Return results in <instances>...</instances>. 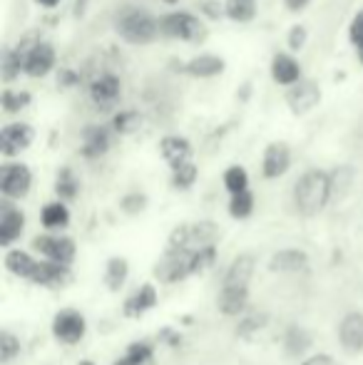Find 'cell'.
I'll list each match as a JSON object with an SVG mask.
<instances>
[{
    "instance_id": "cell-2",
    "label": "cell",
    "mask_w": 363,
    "mask_h": 365,
    "mask_svg": "<svg viewBox=\"0 0 363 365\" xmlns=\"http://www.w3.org/2000/svg\"><path fill=\"white\" fill-rule=\"evenodd\" d=\"M115 28L127 45H150L160 35V20L142 8H127L117 18Z\"/></svg>"
},
{
    "instance_id": "cell-17",
    "label": "cell",
    "mask_w": 363,
    "mask_h": 365,
    "mask_svg": "<svg viewBox=\"0 0 363 365\" xmlns=\"http://www.w3.org/2000/svg\"><path fill=\"white\" fill-rule=\"evenodd\" d=\"M73 281V269L63 264H53V261H40L38 271H35L30 284L43 286V289H63Z\"/></svg>"
},
{
    "instance_id": "cell-51",
    "label": "cell",
    "mask_w": 363,
    "mask_h": 365,
    "mask_svg": "<svg viewBox=\"0 0 363 365\" xmlns=\"http://www.w3.org/2000/svg\"><path fill=\"white\" fill-rule=\"evenodd\" d=\"M78 365H97V363H92V361H80Z\"/></svg>"
},
{
    "instance_id": "cell-6",
    "label": "cell",
    "mask_w": 363,
    "mask_h": 365,
    "mask_svg": "<svg viewBox=\"0 0 363 365\" xmlns=\"http://www.w3.org/2000/svg\"><path fill=\"white\" fill-rule=\"evenodd\" d=\"M33 251L43 256V261H53V264L73 266L75 256H78V244L70 236L60 234H43L33 239Z\"/></svg>"
},
{
    "instance_id": "cell-37",
    "label": "cell",
    "mask_w": 363,
    "mask_h": 365,
    "mask_svg": "<svg viewBox=\"0 0 363 365\" xmlns=\"http://www.w3.org/2000/svg\"><path fill=\"white\" fill-rule=\"evenodd\" d=\"M18 356H20V338L10 331H3L0 333V363L10 365Z\"/></svg>"
},
{
    "instance_id": "cell-49",
    "label": "cell",
    "mask_w": 363,
    "mask_h": 365,
    "mask_svg": "<svg viewBox=\"0 0 363 365\" xmlns=\"http://www.w3.org/2000/svg\"><path fill=\"white\" fill-rule=\"evenodd\" d=\"M112 365H135V363H132V361H130V358H127V356H122V358H117V361L112 363Z\"/></svg>"
},
{
    "instance_id": "cell-7",
    "label": "cell",
    "mask_w": 363,
    "mask_h": 365,
    "mask_svg": "<svg viewBox=\"0 0 363 365\" xmlns=\"http://www.w3.org/2000/svg\"><path fill=\"white\" fill-rule=\"evenodd\" d=\"M192 259L194 251H165L160 261L155 266V276L160 284H180L187 276H194L192 271Z\"/></svg>"
},
{
    "instance_id": "cell-31",
    "label": "cell",
    "mask_w": 363,
    "mask_h": 365,
    "mask_svg": "<svg viewBox=\"0 0 363 365\" xmlns=\"http://www.w3.org/2000/svg\"><path fill=\"white\" fill-rule=\"evenodd\" d=\"M224 189L229 194H242V192H249V172L247 167L242 164H232V167L224 169Z\"/></svg>"
},
{
    "instance_id": "cell-29",
    "label": "cell",
    "mask_w": 363,
    "mask_h": 365,
    "mask_svg": "<svg viewBox=\"0 0 363 365\" xmlns=\"http://www.w3.org/2000/svg\"><path fill=\"white\" fill-rule=\"evenodd\" d=\"M224 15L234 23H252L257 18V0H224Z\"/></svg>"
},
{
    "instance_id": "cell-1",
    "label": "cell",
    "mask_w": 363,
    "mask_h": 365,
    "mask_svg": "<svg viewBox=\"0 0 363 365\" xmlns=\"http://www.w3.org/2000/svg\"><path fill=\"white\" fill-rule=\"evenodd\" d=\"M331 194H334L331 174L324 169H306L294 184V207L306 219L319 217L331 202Z\"/></svg>"
},
{
    "instance_id": "cell-19",
    "label": "cell",
    "mask_w": 363,
    "mask_h": 365,
    "mask_svg": "<svg viewBox=\"0 0 363 365\" xmlns=\"http://www.w3.org/2000/svg\"><path fill=\"white\" fill-rule=\"evenodd\" d=\"M309 269V254L301 249H281L269 259L272 274H301Z\"/></svg>"
},
{
    "instance_id": "cell-47",
    "label": "cell",
    "mask_w": 363,
    "mask_h": 365,
    "mask_svg": "<svg viewBox=\"0 0 363 365\" xmlns=\"http://www.w3.org/2000/svg\"><path fill=\"white\" fill-rule=\"evenodd\" d=\"M35 5H40V8H58L63 0H33Z\"/></svg>"
},
{
    "instance_id": "cell-48",
    "label": "cell",
    "mask_w": 363,
    "mask_h": 365,
    "mask_svg": "<svg viewBox=\"0 0 363 365\" xmlns=\"http://www.w3.org/2000/svg\"><path fill=\"white\" fill-rule=\"evenodd\" d=\"M85 3H88V0H78V3H75V15H78V18L85 15Z\"/></svg>"
},
{
    "instance_id": "cell-32",
    "label": "cell",
    "mask_w": 363,
    "mask_h": 365,
    "mask_svg": "<svg viewBox=\"0 0 363 365\" xmlns=\"http://www.w3.org/2000/svg\"><path fill=\"white\" fill-rule=\"evenodd\" d=\"M254 204H257V199H254L252 192H242V194H234L232 199H229V217L237 219V221H244L249 219L254 214Z\"/></svg>"
},
{
    "instance_id": "cell-30",
    "label": "cell",
    "mask_w": 363,
    "mask_h": 365,
    "mask_svg": "<svg viewBox=\"0 0 363 365\" xmlns=\"http://www.w3.org/2000/svg\"><path fill=\"white\" fill-rule=\"evenodd\" d=\"M284 346H286V353L289 356H304L306 351L311 348V336L309 331H306L304 326H289V331H286L284 336Z\"/></svg>"
},
{
    "instance_id": "cell-42",
    "label": "cell",
    "mask_w": 363,
    "mask_h": 365,
    "mask_svg": "<svg viewBox=\"0 0 363 365\" xmlns=\"http://www.w3.org/2000/svg\"><path fill=\"white\" fill-rule=\"evenodd\" d=\"M306 40H309V30H306V25H301V23L291 25V28H289V35H286V43H289V50L299 53V50L306 45Z\"/></svg>"
},
{
    "instance_id": "cell-15",
    "label": "cell",
    "mask_w": 363,
    "mask_h": 365,
    "mask_svg": "<svg viewBox=\"0 0 363 365\" xmlns=\"http://www.w3.org/2000/svg\"><path fill=\"white\" fill-rule=\"evenodd\" d=\"M254 269H257L254 254H237L229 264L227 274H224L222 289H249Z\"/></svg>"
},
{
    "instance_id": "cell-34",
    "label": "cell",
    "mask_w": 363,
    "mask_h": 365,
    "mask_svg": "<svg viewBox=\"0 0 363 365\" xmlns=\"http://www.w3.org/2000/svg\"><path fill=\"white\" fill-rule=\"evenodd\" d=\"M197 177H199V167L194 162H187L182 164L180 169H172V187L175 189H192L197 184Z\"/></svg>"
},
{
    "instance_id": "cell-18",
    "label": "cell",
    "mask_w": 363,
    "mask_h": 365,
    "mask_svg": "<svg viewBox=\"0 0 363 365\" xmlns=\"http://www.w3.org/2000/svg\"><path fill=\"white\" fill-rule=\"evenodd\" d=\"M160 154L170 169H180L182 164L192 162V142L182 135H167L160 140Z\"/></svg>"
},
{
    "instance_id": "cell-36",
    "label": "cell",
    "mask_w": 363,
    "mask_h": 365,
    "mask_svg": "<svg viewBox=\"0 0 363 365\" xmlns=\"http://www.w3.org/2000/svg\"><path fill=\"white\" fill-rule=\"evenodd\" d=\"M20 73H25L23 70V53H20V50H5V55H3V82L8 85V82H13Z\"/></svg>"
},
{
    "instance_id": "cell-24",
    "label": "cell",
    "mask_w": 363,
    "mask_h": 365,
    "mask_svg": "<svg viewBox=\"0 0 363 365\" xmlns=\"http://www.w3.org/2000/svg\"><path fill=\"white\" fill-rule=\"evenodd\" d=\"M249 306V289H222L217 296V311L227 318H237Z\"/></svg>"
},
{
    "instance_id": "cell-50",
    "label": "cell",
    "mask_w": 363,
    "mask_h": 365,
    "mask_svg": "<svg viewBox=\"0 0 363 365\" xmlns=\"http://www.w3.org/2000/svg\"><path fill=\"white\" fill-rule=\"evenodd\" d=\"M359 63L363 65V48H359Z\"/></svg>"
},
{
    "instance_id": "cell-10",
    "label": "cell",
    "mask_w": 363,
    "mask_h": 365,
    "mask_svg": "<svg viewBox=\"0 0 363 365\" xmlns=\"http://www.w3.org/2000/svg\"><path fill=\"white\" fill-rule=\"evenodd\" d=\"M23 53V70L28 77H45L50 75V70L55 68V48L50 43H33L28 50H20Z\"/></svg>"
},
{
    "instance_id": "cell-38",
    "label": "cell",
    "mask_w": 363,
    "mask_h": 365,
    "mask_svg": "<svg viewBox=\"0 0 363 365\" xmlns=\"http://www.w3.org/2000/svg\"><path fill=\"white\" fill-rule=\"evenodd\" d=\"M267 323H269L267 313H249V316H244L242 321H239L237 336L239 338H249V336H254L257 331H262V328H267Z\"/></svg>"
},
{
    "instance_id": "cell-26",
    "label": "cell",
    "mask_w": 363,
    "mask_h": 365,
    "mask_svg": "<svg viewBox=\"0 0 363 365\" xmlns=\"http://www.w3.org/2000/svg\"><path fill=\"white\" fill-rule=\"evenodd\" d=\"M40 224L48 231H60L70 226V209L65 202L55 199V202H48L43 209H40Z\"/></svg>"
},
{
    "instance_id": "cell-11",
    "label": "cell",
    "mask_w": 363,
    "mask_h": 365,
    "mask_svg": "<svg viewBox=\"0 0 363 365\" xmlns=\"http://www.w3.org/2000/svg\"><path fill=\"white\" fill-rule=\"evenodd\" d=\"M339 343L349 356L363 353V311H349L339 321Z\"/></svg>"
},
{
    "instance_id": "cell-44",
    "label": "cell",
    "mask_w": 363,
    "mask_h": 365,
    "mask_svg": "<svg viewBox=\"0 0 363 365\" xmlns=\"http://www.w3.org/2000/svg\"><path fill=\"white\" fill-rule=\"evenodd\" d=\"M199 10H202L209 20H219L224 15V5H219V0H202Z\"/></svg>"
},
{
    "instance_id": "cell-25",
    "label": "cell",
    "mask_w": 363,
    "mask_h": 365,
    "mask_svg": "<svg viewBox=\"0 0 363 365\" xmlns=\"http://www.w3.org/2000/svg\"><path fill=\"white\" fill-rule=\"evenodd\" d=\"M219 236V226L214 221H197V224H189V249H207V246H217Z\"/></svg>"
},
{
    "instance_id": "cell-3",
    "label": "cell",
    "mask_w": 363,
    "mask_h": 365,
    "mask_svg": "<svg viewBox=\"0 0 363 365\" xmlns=\"http://www.w3.org/2000/svg\"><path fill=\"white\" fill-rule=\"evenodd\" d=\"M160 33L172 40H182V43H199L204 40L207 30L197 15L187 13V10H175V13L160 18Z\"/></svg>"
},
{
    "instance_id": "cell-35",
    "label": "cell",
    "mask_w": 363,
    "mask_h": 365,
    "mask_svg": "<svg viewBox=\"0 0 363 365\" xmlns=\"http://www.w3.org/2000/svg\"><path fill=\"white\" fill-rule=\"evenodd\" d=\"M140 125H142L140 112L125 110V112H117V115L112 117V130H115L117 135H132Z\"/></svg>"
},
{
    "instance_id": "cell-23",
    "label": "cell",
    "mask_w": 363,
    "mask_h": 365,
    "mask_svg": "<svg viewBox=\"0 0 363 365\" xmlns=\"http://www.w3.org/2000/svg\"><path fill=\"white\" fill-rule=\"evenodd\" d=\"M3 264H5V269H8L13 276H18V279H25V281H33V276H35V271H38L40 261L35 259L33 254L23 251V249H10L8 254H5Z\"/></svg>"
},
{
    "instance_id": "cell-8",
    "label": "cell",
    "mask_w": 363,
    "mask_h": 365,
    "mask_svg": "<svg viewBox=\"0 0 363 365\" xmlns=\"http://www.w3.org/2000/svg\"><path fill=\"white\" fill-rule=\"evenodd\" d=\"M35 140V130L28 122H8L0 130V152L5 159L18 157L20 152H25Z\"/></svg>"
},
{
    "instance_id": "cell-21",
    "label": "cell",
    "mask_w": 363,
    "mask_h": 365,
    "mask_svg": "<svg viewBox=\"0 0 363 365\" xmlns=\"http://www.w3.org/2000/svg\"><path fill=\"white\" fill-rule=\"evenodd\" d=\"M272 80L284 87H294L296 82H301L299 60L289 53H276L272 58Z\"/></svg>"
},
{
    "instance_id": "cell-41",
    "label": "cell",
    "mask_w": 363,
    "mask_h": 365,
    "mask_svg": "<svg viewBox=\"0 0 363 365\" xmlns=\"http://www.w3.org/2000/svg\"><path fill=\"white\" fill-rule=\"evenodd\" d=\"M120 209L127 214V217H137L147 209V194L142 192H130L120 199Z\"/></svg>"
},
{
    "instance_id": "cell-43",
    "label": "cell",
    "mask_w": 363,
    "mask_h": 365,
    "mask_svg": "<svg viewBox=\"0 0 363 365\" xmlns=\"http://www.w3.org/2000/svg\"><path fill=\"white\" fill-rule=\"evenodd\" d=\"M349 40H351V45H356V50L363 48V8L354 15V20H351Z\"/></svg>"
},
{
    "instance_id": "cell-9",
    "label": "cell",
    "mask_w": 363,
    "mask_h": 365,
    "mask_svg": "<svg viewBox=\"0 0 363 365\" xmlns=\"http://www.w3.org/2000/svg\"><path fill=\"white\" fill-rule=\"evenodd\" d=\"M319 102H321V87L314 80H301L286 90V107L296 117L309 115Z\"/></svg>"
},
{
    "instance_id": "cell-27",
    "label": "cell",
    "mask_w": 363,
    "mask_h": 365,
    "mask_svg": "<svg viewBox=\"0 0 363 365\" xmlns=\"http://www.w3.org/2000/svg\"><path fill=\"white\" fill-rule=\"evenodd\" d=\"M130 279V261L125 256H110L105 264V286L107 291L117 293Z\"/></svg>"
},
{
    "instance_id": "cell-16",
    "label": "cell",
    "mask_w": 363,
    "mask_h": 365,
    "mask_svg": "<svg viewBox=\"0 0 363 365\" xmlns=\"http://www.w3.org/2000/svg\"><path fill=\"white\" fill-rule=\"evenodd\" d=\"M160 303V293H157L155 284H142L132 296H127V301L122 303V316L125 318H142L145 313H150L152 308Z\"/></svg>"
},
{
    "instance_id": "cell-39",
    "label": "cell",
    "mask_w": 363,
    "mask_h": 365,
    "mask_svg": "<svg viewBox=\"0 0 363 365\" xmlns=\"http://www.w3.org/2000/svg\"><path fill=\"white\" fill-rule=\"evenodd\" d=\"M125 356L130 358L135 365H147V363H152V358H155V346H152L150 341L130 343V348H127Z\"/></svg>"
},
{
    "instance_id": "cell-4",
    "label": "cell",
    "mask_w": 363,
    "mask_h": 365,
    "mask_svg": "<svg viewBox=\"0 0 363 365\" xmlns=\"http://www.w3.org/2000/svg\"><path fill=\"white\" fill-rule=\"evenodd\" d=\"M33 189V172L23 162H5L0 167V194L8 202H20Z\"/></svg>"
},
{
    "instance_id": "cell-46",
    "label": "cell",
    "mask_w": 363,
    "mask_h": 365,
    "mask_svg": "<svg viewBox=\"0 0 363 365\" xmlns=\"http://www.w3.org/2000/svg\"><path fill=\"white\" fill-rule=\"evenodd\" d=\"M284 3H286V8H289V10H294V13H299V10H304L306 5L311 3V0H284Z\"/></svg>"
},
{
    "instance_id": "cell-28",
    "label": "cell",
    "mask_w": 363,
    "mask_h": 365,
    "mask_svg": "<svg viewBox=\"0 0 363 365\" xmlns=\"http://www.w3.org/2000/svg\"><path fill=\"white\" fill-rule=\"evenodd\" d=\"M55 194H58L60 202H73L80 194V179L75 177L70 167L58 169V174H55Z\"/></svg>"
},
{
    "instance_id": "cell-12",
    "label": "cell",
    "mask_w": 363,
    "mask_h": 365,
    "mask_svg": "<svg viewBox=\"0 0 363 365\" xmlns=\"http://www.w3.org/2000/svg\"><path fill=\"white\" fill-rule=\"evenodd\" d=\"M122 92V82L115 73H102L90 82V100L100 110H110L117 105Z\"/></svg>"
},
{
    "instance_id": "cell-14",
    "label": "cell",
    "mask_w": 363,
    "mask_h": 365,
    "mask_svg": "<svg viewBox=\"0 0 363 365\" xmlns=\"http://www.w3.org/2000/svg\"><path fill=\"white\" fill-rule=\"evenodd\" d=\"M25 231V212L5 199L3 202V209H0V246L10 249L15 241L23 236Z\"/></svg>"
},
{
    "instance_id": "cell-33",
    "label": "cell",
    "mask_w": 363,
    "mask_h": 365,
    "mask_svg": "<svg viewBox=\"0 0 363 365\" xmlns=\"http://www.w3.org/2000/svg\"><path fill=\"white\" fill-rule=\"evenodd\" d=\"M30 92L28 90H5L3 97H0V107H3V112H8V115H18V112H23L25 107L30 105Z\"/></svg>"
},
{
    "instance_id": "cell-13",
    "label": "cell",
    "mask_w": 363,
    "mask_h": 365,
    "mask_svg": "<svg viewBox=\"0 0 363 365\" xmlns=\"http://www.w3.org/2000/svg\"><path fill=\"white\" fill-rule=\"evenodd\" d=\"M291 167V147L286 142H269L262 157L264 179H281Z\"/></svg>"
},
{
    "instance_id": "cell-22",
    "label": "cell",
    "mask_w": 363,
    "mask_h": 365,
    "mask_svg": "<svg viewBox=\"0 0 363 365\" xmlns=\"http://www.w3.org/2000/svg\"><path fill=\"white\" fill-rule=\"evenodd\" d=\"M227 70V63H224L219 55L212 53H204L192 58L187 65H184V73L189 77H197V80H212V77H219Z\"/></svg>"
},
{
    "instance_id": "cell-20",
    "label": "cell",
    "mask_w": 363,
    "mask_h": 365,
    "mask_svg": "<svg viewBox=\"0 0 363 365\" xmlns=\"http://www.w3.org/2000/svg\"><path fill=\"white\" fill-rule=\"evenodd\" d=\"M110 149V130L102 125H90L83 130V145H80V154L85 159H100Z\"/></svg>"
},
{
    "instance_id": "cell-45",
    "label": "cell",
    "mask_w": 363,
    "mask_h": 365,
    "mask_svg": "<svg viewBox=\"0 0 363 365\" xmlns=\"http://www.w3.org/2000/svg\"><path fill=\"white\" fill-rule=\"evenodd\" d=\"M301 365H339L336 363L334 356H329V353H316V356H309Z\"/></svg>"
},
{
    "instance_id": "cell-5",
    "label": "cell",
    "mask_w": 363,
    "mask_h": 365,
    "mask_svg": "<svg viewBox=\"0 0 363 365\" xmlns=\"http://www.w3.org/2000/svg\"><path fill=\"white\" fill-rule=\"evenodd\" d=\"M50 331H53L55 341L63 346H78L88 333V318L75 308H63L53 316Z\"/></svg>"
},
{
    "instance_id": "cell-40",
    "label": "cell",
    "mask_w": 363,
    "mask_h": 365,
    "mask_svg": "<svg viewBox=\"0 0 363 365\" xmlns=\"http://www.w3.org/2000/svg\"><path fill=\"white\" fill-rule=\"evenodd\" d=\"M214 264H217V246H207V249H197V251H194V259H192L194 276L209 271Z\"/></svg>"
}]
</instances>
